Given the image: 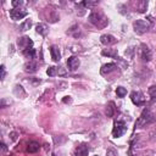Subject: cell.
Masks as SVG:
<instances>
[{"instance_id":"cell-1","label":"cell","mask_w":156,"mask_h":156,"mask_svg":"<svg viewBox=\"0 0 156 156\" xmlns=\"http://www.w3.org/2000/svg\"><path fill=\"white\" fill-rule=\"evenodd\" d=\"M89 22L99 28H104L107 24V18L101 11H93L89 15Z\"/></svg>"},{"instance_id":"cell-2","label":"cell","mask_w":156,"mask_h":156,"mask_svg":"<svg viewBox=\"0 0 156 156\" xmlns=\"http://www.w3.org/2000/svg\"><path fill=\"white\" fill-rule=\"evenodd\" d=\"M154 119H155V115L151 112V110H150V108H145V110H143L140 117L136 119L135 127H136V128H141V127H144V126L151 123Z\"/></svg>"},{"instance_id":"cell-3","label":"cell","mask_w":156,"mask_h":156,"mask_svg":"<svg viewBox=\"0 0 156 156\" xmlns=\"http://www.w3.org/2000/svg\"><path fill=\"white\" fill-rule=\"evenodd\" d=\"M150 22L147 20H136L133 23V28L135 30V33L138 34H144L150 29Z\"/></svg>"},{"instance_id":"cell-4","label":"cell","mask_w":156,"mask_h":156,"mask_svg":"<svg viewBox=\"0 0 156 156\" xmlns=\"http://www.w3.org/2000/svg\"><path fill=\"white\" fill-rule=\"evenodd\" d=\"M27 16V11H24L23 9H20V7H13L11 11H10V17L13 20V21H18V20H22L23 17Z\"/></svg>"},{"instance_id":"cell-5","label":"cell","mask_w":156,"mask_h":156,"mask_svg":"<svg viewBox=\"0 0 156 156\" xmlns=\"http://www.w3.org/2000/svg\"><path fill=\"white\" fill-rule=\"evenodd\" d=\"M126 132V124L124 122L122 121H118L115 123V127H113V130H112V135L115 138H119L121 135H123Z\"/></svg>"},{"instance_id":"cell-6","label":"cell","mask_w":156,"mask_h":156,"mask_svg":"<svg viewBox=\"0 0 156 156\" xmlns=\"http://www.w3.org/2000/svg\"><path fill=\"white\" fill-rule=\"evenodd\" d=\"M32 44H33V43H32V40H30L28 37H22V38H18V40H17L18 48L22 49L23 51L30 49V48H32Z\"/></svg>"},{"instance_id":"cell-7","label":"cell","mask_w":156,"mask_h":156,"mask_svg":"<svg viewBox=\"0 0 156 156\" xmlns=\"http://www.w3.org/2000/svg\"><path fill=\"white\" fill-rule=\"evenodd\" d=\"M79 65H80V61H79V58H78L77 56H71V57H68V60H67V66H68V68H69L71 71H76V69L79 67Z\"/></svg>"},{"instance_id":"cell-8","label":"cell","mask_w":156,"mask_h":156,"mask_svg":"<svg viewBox=\"0 0 156 156\" xmlns=\"http://www.w3.org/2000/svg\"><path fill=\"white\" fill-rule=\"evenodd\" d=\"M140 48H141L140 49V56H141V58L144 61H150L151 60V51H150V49L145 44H141Z\"/></svg>"},{"instance_id":"cell-9","label":"cell","mask_w":156,"mask_h":156,"mask_svg":"<svg viewBox=\"0 0 156 156\" xmlns=\"http://www.w3.org/2000/svg\"><path fill=\"white\" fill-rule=\"evenodd\" d=\"M130 99L135 104V105H143L144 104V98H143V94L140 91H133L130 94Z\"/></svg>"},{"instance_id":"cell-10","label":"cell","mask_w":156,"mask_h":156,"mask_svg":"<svg viewBox=\"0 0 156 156\" xmlns=\"http://www.w3.org/2000/svg\"><path fill=\"white\" fill-rule=\"evenodd\" d=\"M100 41L104 45H112V44H115L117 41V39L113 35H111V34H104V35H101Z\"/></svg>"},{"instance_id":"cell-11","label":"cell","mask_w":156,"mask_h":156,"mask_svg":"<svg viewBox=\"0 0 156 156\" xmlns=\"http://www.w3.org/2000/svg\"><path fill=\"white\" fill-rule=\"evenodd\" d=\"M50 54H51V58L54 60V61H60V58H61V54H60V50H58V48L56 46V45H52L51 48H50Z\"/></svg>"},{"instance_id":"cell-12","label":"cell","mask_w":156,"mask_h":156,"mask_svg":"<svg viewBox=\"0 0 156 156\" xmlns=\"http://www.w3.org/2000/svg\"><path fill=\"white\" fill-rule=\"evenodd\" d=\"M134 6H135V9H136L139 12H145L146 9H147V1H146V0L136 1V2H134Z\"/></svg>"},{"instance_id":"cell-13","label":"cell","mask_w":156,"mask_h":156,"mask_svg":"<svg viewBox=\"0 0 156 156\" xmlns=\"http://www.w3.org/2000/svg\"><path fill=\"white\" fill-rule=\"evenodd\" d=\"M88 151L89 150L85 145H79L74 151V156H88Z\"/></svg>"},{"instance_id":"cell-14","label":"cell","mask_w":156,"mask_h":156,"mask_svg":"<svg viewBox=\"0 0 156 156\" xmlns=\"http://www.w3.org/2000/svg\"><path fill=\"white\" fill-rule=\"evenodd\" d=\"M39 149H40V145H39V143H37V141H30V143L28 144V146H27V151H28L29 154H34V152L39 151Z\"/></svg>"},{"instance_id":"cell-15","label":"cell","mask_w":156,"mask_h":156,"mask_svg":"<svg viewBox=\"0 0 156 156\" xmlns=\"http://www.w3.org/2000/svg\"><path fill=\"white\" fill-rule=\"evenodd\" d=\"M35 30H37V33H39L40 35H46L48 32H49V28H48L46 24H44V23H39V24H37Z\"/></svg>"},{"instance_id":"cell-16","label":"cell","mask_w":156,"mask_h":156,"mask_svg":"<svg viewBox=\"0 0 156 156\" xmlns=\"http://www.w3.org/2000/svg\"><path fill=\"white\" fill-rule=\"evenodd\" d=\"M115 69H116V65H115V63H106V65L102 66L101 73H102V74H108V73H111V72L115 71Z\"/></svg>"},{"instance_id":"cell-17","label":"cell","mask_w":156,"mask_h":156,"mask_svg":"<svg viewBox=\"0 0 156 156\" xmlns=\"http://www.w3.org/2000/svg\"><path fill=\"white\" fill-rule=\"evenodd\" d=\"M37 68H38V66H37V63H35V62H33V61H30V62L26 63V66H24V69H26L27 72H29V73L35 72V71H37Z\"/></svg>"},{"instance_id":"cell-18","label":"cell","mask_w":156,"mask_h":156,"mask_svg":"<svg viewBox=\"0 0 156 156\" xmlns=\"http://www.w3.org/2000/svg\"><path fill=\"white\" fill-rule=\"evenodd\" d=\"M115 111H116L115 104H113L112 101H110L108 105H107V108H106V115H107V117H112V116L115 115Z\"/></svg>"},{"instance_id":"cell-19","label":"cell","mask_w":156,"mask_h":156,"mask_svg":"<svg viewBox=\"0 0 156 156\" xmlns=\"http://www.w3.org/2000/svg\"><path fill=\"white\" fill-rule=\"evenodd\" d=\"M104 56H111V57H117V50L116 49H105L101 52Z\"/></svg>"},{"instance_id":"cell-20","label":"cell","mask_w":156,"mask_h":156,"mask_svg":"<svg viewBox=\"0 0 156 156\" xmlns=\"http://www.w3.org/2000/svg\"><path fill=\"white\" fill-rule=\"evenodd\" d=\"M116 94H117L118 98H124V96L127 95V89L123 88V87H118V88L116 89Z\"/></svg>"},{"instance_id":"cell-21","label":"cell","mask_w":156,"mask_h":156,"mask_svg":"<svg viewBox=\"0 0 156 156\" xmlns=\"http://www.w3.org/2000/svg\"><path fill=\"white\" fill-rule=\"evenodd\" d=\"M30 27H32V21H30V20H26V21L21 24V30L26 32V30H28Z\"/></svg>"},{"instance_id":"cell-22","label":"cell","mask_w":156,"mask_h":156,"mask_svg":"<svg viewBox=\"0 0 156 156\" xmlns=\"http://www.w3.org/2000/svg\"><path fill=\"white\" fill-rule=\"evenodd\" d=\"M24 55H26L27 57H29V58H34V56H35V50L30 48V49H28V50L24 51Z\"/></svg>"},{"instance_id":"cell-23","label":"cell","mask_w":156,"mask_h":156,"mask_svg":"<svg viewBox=\"0 0 156 156\" xmlns=\"http://www.w3.org/2000/svg\"><path fill=\"white\" fill-rule=\"evenodd\" d=\"M46 73H48V76L52 77V76H55V74L57 73V68H56V67H54V66H51V67H49V68H48Z\"/></svg>"},{"instance_id":"cell-24","label":"cell","mask_w":156,"mask_h":156,"mask_svg":"<svg viewBox=\"0 0 156 156\" xmlns=\"http://www.w3.org/2000/svg\"><path fill=\"white\" fill-rule=\"evenodd\" d=\"M149 94H150L151 98L156 99V85H152V87L149 88Z\"/></svg>"},{"instance_id":"cell-25","label":"cell","mask_w":156,"mask_h":156,"mask_svg":"<svg viewBox=\"0 0 156 156\" xmlns=\"http://www.w3.org/2000/svg\"><path fill=\"white\" fill-rule=\"evenodd\" d=\"M106 156H117V151H116L115 149L110 147V149L107 150V152H106Z\"/></svg>"},{"instance_id":"cell-26","label":"cell","mask_w":156,"mask_h":156,"mask_svg":"<svg viewBox=\"0 0 156 156\" xmlns=\"http://www.w3.org/2000/svg\"><path fill=\"white\" fill-rule=\"evenodd\" d=\"M83 5H84V6H87V7H91V6L98 5V1H84V2H83Z\"/></svg>"},{"instance_id":"cell-27","label":"cell","mask_w":156,"mask_h":156,"mask_svg":"<svg viewBox=\"0 0 156 156\" xmlns=\"http://www.w3.org/2000/svg\"><path fill=\"white\" fill-rule=\"evenodd\" d=\"M12 6H21V5H23V1H18V0H13L12 2Z\"/></svg>"},{"instance_id":"cell-28","label":"cell","mask_w":156,"mask_h":156,"mask_svg":"<svg viewBox=\"0 0 156 156\" xmlns=\"http://www.w3.org/2000/svg\"><path fill=\"white\" fill-rule=\"evenodd\" d=\"M5 78V66L2 65L1 66V79H4Z\"/></svg>"},{"instance_id":"cell-29","label":"cell","mask_w":156,"mask_h":156,"mask_svg":"<svg viewBox=\"0 0 156 156\" xmlns=\"http://www.w3.org/2000/svg\"><path fill=\"white\" fill-rule=\"evenodd\" d=\"M71 101H72L71 96H65V99H63V102H71Z\"/></svg>"},{"instance_id":"cell-30","label":"cell","mask_w":156,"mask_h":156,"mask_svg":"<svg viewBox=\"0 0 156 156\" xmlns=\"http://www.w3.org/2000/svg\"><path fill=\"white\" fill-rule=\"evenodd\" d=\"M11 135H12V140H16V138H17V136H16V133H12Z\"/></svg>"}]
</instances>
